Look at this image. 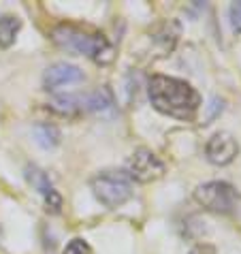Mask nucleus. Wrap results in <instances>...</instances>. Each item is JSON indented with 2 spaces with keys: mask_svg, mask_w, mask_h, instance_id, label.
I'll use <instances>...</instances> for the list:
<instances>
[{
  "mask_svg": "<svg viewBox=\"0 0 241 254\" xmlns=\"http://www.w3.org/2000/svg\"><path fill=\"white\" fill-rule=\"evenodd\" d=\"M147 94L160 114L177 120H192L201 105V96L196 90L188 81L177 79V77L154 75L147 86Z\"/></svg>",
  "mask_w": 241,
  "mask_h": 254,
  "instance_id": "nucleus-1",
  "label": "nucleus"
},
{
  "mask_svg": "<svg viewBox=\"0 0 241 254\" xmlns=\"http://www.w3.org/2000/svg\"><path fill=\"white\" fill-rule=\"evenodd\" d=\"M52 39L56 45L66 49V52L88 56L90 60L101 62V64H107L113 58V49L107 37L96 30H90V28H81L75 24H60L54 28Z\"/></svg>",
  "mask_w": 241,
  "mask_h": 254,
  "instance_id": "nucleus-2",
  "label": "nucleus"
},
{
  "mask_svg": "<svg viewBox=\"0 0 241 254\" xmlns=\"http://www.w3.org/2000/svg\"><path fill=\"white\" fill-rule=\"evenodd\" d=\"M90 186L96 199L109 209L122 207L132 196L130 178L124 171H101L92 178Z\"/></svg>",
  "mask_w": 241,
  "mask_h": 254,
  "instance_id": "nucleus-3",
  "label": "nucleus"
},
{
  "mask_svg": "<svg viewBox=\"0 0 241 254\" xmlns=\"http://www.w3.org/2000/svg\"><path fill=\"white\" fill-rule=\"evenodd\" d=\"M196 203H201L205 209L218 211V214H231L237 205L235 188L226 182H207L194 190Z\"/></svg>",
  "mask_w": 241,
  "mask_h": 254,
  "instance_id": "nucleus-4",
  "label": "nucleus"
},
{
  "mask_svg": "<svg viewBox=\"0 0 241 254\" xmlns=\"http://www.w3.org/2000/svg\"><path fill=\"white\" fill-rule=\"evenodd\" d=\"M165 173V162H162L152 150L139 147L128 160V178H132L139 184H150V182L162 178Z\"/></svg>",
  "mask_w": 241,
  "mask_h": 254,
  "instance_id": "nucleus-5",
  "label": "nucleus"
},
{
  "mask_svg": "<svg viewBox=\"0 0 241 254\" xmlns=\"http://www.w3.org/2000/svg\"><path fill=\"white\" fill-rule=\"evenodd\" d=\"M79 81H83V70L75 64H68V62H58V64L49 66L43 75V86L49 92H56V90Z\"/></svg>",
  "mask_w": 241,
  "mask_h": 254,
  "instance_id": "nucleus-6",
  "label": "nucleus"
},
{
  "mask_svg": "<svg viewBox=\"0 0 241 254\" xmlns=\"http://www.w3.org/2000/svg\"><path fill=\"white\" fill-rule=\"evenodd\" d=\"M237 152H239V145H237V141L233 139V135H229V132H216V135L209 139L207 150H205L209 162L220 165V167L233 162V158L237 156Z\"/></svg>",
  "mask_w": 241,
  "mask_h": 254,
  "instance_id": "nucleus-7",
  "label": "nucleus"
},
{
  "mask_svg": "<svg viewBox=\"0 0 241 254\" xmlns=\"http://www.w3.org/2000/svg\"><path fill=\"white\" fill-rule=\"evenodd\" d=\"M26 178H28V182H30V184L37 188L41 194H43L47 209H52L54 214H58L60 207H62V199H60V194L56 192V188L52 186V182H49L45 171H41L39 167H28Z\"/></svg>",
  "mask_w": 241,
  "mask_h": 254,
  "instance_id": "nucleus-8",
  "label": "nucleus"
},
{
  "mask_svg": "<svg viewBox=\"0 0 241 254\" xmlns=\"http://www.w3.org/2000/svg\"><path fill=\"white\" fill-rule=\"evenodd\" d=\"M22 28V22L15 15H2L0 17V49H6L15 43L17 32Z\"/></svg>",
  "mask_w": 241,
  "mask_h": 254,
  "instance_id": "nucleus-9",
  "label": "nucleus"
},
{
  "mask_svg": "<svg viewBox=\"0 0 241 254\" xmlns=\"http://www.w3.org/2000/svg\"><path fill=\"white\" fill-rule=\"evenodd\" d=\"M34 135H37L39 145H43V147H54L60 143V130L52 124H39L34 128Z\"/></svg>",
  "mask_w": 241,
  "mask_h": 254,
  "instance_id": "nucleus-10",
  "label": "nucleus"
},
{
  "mask_svg": "<svg viewBox=\"0 0 241 254\" xmlns=\"http://www.w3.org/2000/svg\"><path fill=\"white\" fill-rule=\"evenodd\" d=\"M62 254H92V248L83 239H73V242H68V246Z\"/></svg>",
  "mask_w": 241,
  "mask_h": 254,
  "instance_id": "nucleus-11",
  "label": "nucleus"
},
{
  "mask_svg": "<svg viewBox=\"0 0 241 254\" xmlns=\"http://www.w3.org/2000/svg\"><path fill=\"white\" fill-rule=\"evenodd\" d=\"M231 22L237 32H241V0L231 4Z\"/></svg>",
  "mask_w": 241,
  "mask_h": 254,
  "instance_id": "nucleus-12",
  "label": "nucleus"
},
{
  "mask_svg": "<svg viewBox=\"0 0 241 254\" xmlns=\"http://www.w3.org/2000/svg\"><path fill=\"white\" fill-rule=\"evenodd\" d=\"M190 254H216V248L214 246H209V244H198V246H194V248L190 250Z\"/></svg>",
  "mask_w": 241,
  "mask_h": 254,
  "instance_id": "nucleus-13",
  "label": "nucleus"
}]
</instances>
